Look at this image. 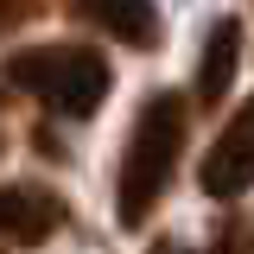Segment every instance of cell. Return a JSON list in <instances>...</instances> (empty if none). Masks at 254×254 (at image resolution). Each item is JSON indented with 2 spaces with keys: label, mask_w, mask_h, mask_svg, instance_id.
<instances>
[{
  "label": "cell",
  "mask_w": 254,
  "mask_h": 254,
  "mask_svg": "<svg viewBox=\"0 0 254 254\" xmlns=\"http://www.w3.org/2000/svg\"><path fill=\"white\" fill-rule=\"evenodd\" d=\"M185 133H190V108L185 95H146V108H140V121L127 133V153L115 165V216L127 229H140V222L159 210V197L172 190V165L185 153Z\"/></svg>",
  "instance_id": "1"
},
{
  "label": "cell",
  "mask_w": 254,
  "mask_h": 254,
  "mask_svg": "<svg viewBox=\"0 0 254 254\" xmlns=\"http://www.w3.org/2000/svg\"><path fill=\"white\" fill-rule=\"evenodd\" d=\"M6 83L26 89L32 102H45L51 115H95L115 76H108L102 51H89V45H38L6 64Z\"/></svg>",
  "instance_id": "2"
},
{
  "label": "cell",
  "mask_w": 254,
  "mask_h": 254,
  "mask_svg": "<svg viewBox=\"0 0 254 254\" xmlns=\"http://www.w3.org/2000/svg\"><path fill=\"white\" fill-rule=\"evenodd\" d=\"M197 185L210 190V197H242V190H254V95L229 115V127L216 133V146L203 153Z\"/></svg>",
  "instance_id": "3"
},
{
  "label": "cell",
  "mask_w": 254,
  "mask_h": 254,
  "mask_svg": "<svg viewBox=\"0 0 254 254\" xmlns=\"http://www.w3.org/2000/svg\"><path fill=\"white\" fill-rule=\"evenodd\" d=\"M64 222V210L45 197V190H26V185H0V235L6 242H19V248H32V242H45L51 229Z\"/></svg>",
  "instance_id": "4"
},
{
  "label": "cell",
  "mask_w": 254,
  "mask_h": 254,
  "mask_svg": "<svg viewBox=\"0 0 254 254\" xmlns=\"http://www.w3.org/2000/svg\"><path fill=\"white\" fill-rule=\"evenodd\" d=\"M235 64H242V26L235 19H216L210 38H203V64H197V102L216 108L229 83H235Z\"/></svg>",
  "instance_id": "5"
},
{
  "label": "cell",
  "mask_w": 254,
  "mask_h": 254,
  "mask_svg": "<svg viewBox=\"0 0 254 254\" xmlns=\"http://www.w3.org/2000/svg\"><path fill=\"white\" fill-rule=\"evenodd\" d=\"M83 13H89L115 45H133V51L159 45V13H153V0H83Z\"/></svg>",
  "instance_id": "6"
},
{
  "label": "cell",
  "mask_w": 254,
  "mask_h": 254,
  "mask_svg": "<svg viewBox=\"0 0 254 254\" xmlns=\"http://www.w3.org/2000/svg\"><path fill=\"white\" fill-rule=\"evenodd\" d=\"M26 19H38V0H0V32L26 26Z\"/></svg>",
  "instance_id": "7"
},
{
  "label": "cell",
  "mask_w": 254,
  "mask_h": 254,
  "mask_svg": "<svg viewBox=\"0 0 254 254\" xmlns=\"http://www.w3.org/2000/svg\"><path fill=\"white\" fill-rule=\"evenodd\" d=\"M159 254H185V248H159Z\"/></svg>",
  "instance_id": "8"
}]
</instances>
